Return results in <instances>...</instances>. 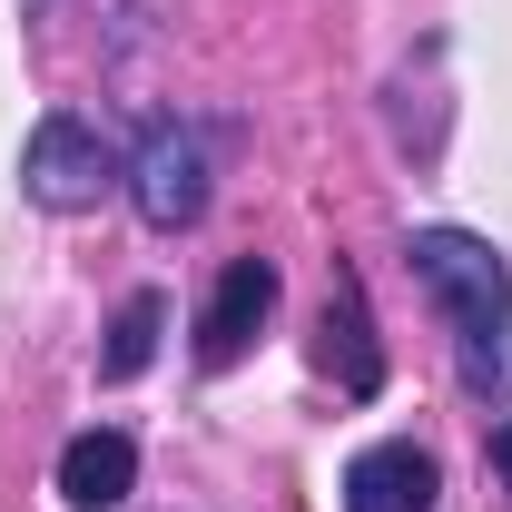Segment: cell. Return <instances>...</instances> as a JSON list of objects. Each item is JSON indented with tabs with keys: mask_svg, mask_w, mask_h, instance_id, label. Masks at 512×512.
I'll return each mask as SVG.
<instances>
[{
	"mask_svg": "<svg viewBox=\"0 0 512 512\" xmlns=\"http://www.w3.org/2000/svg\"><path fill=\"white\" fill-rule=\"evenodd\" d=\"M316 365L345 384V394H375V384H384V345H375V316H365V276H355V266H335V286H325Z\"/></svg>",
	"mask_w": 512,
	"mask_h": 512,
	"instance_id": "5b68a950",
	"label": "cell"
},
{
	"mask_svg": "<svg viewBox=\"0 0 512 512\" xmlns=\"http://www.w3.org/2000/svg\"><path fill=\"white\" fill-rule=\"evenodd\" d=\"M493 483L512 493V424H493Z\"/></svg>",
	"mask_w": 512,
	"mask_h": 512,
	"instance_id": "9c48e42d",
	"label": "cell"
},
{
	"mask_svg": "<svg viewBox=\"0 0 512 512\" xmlns=\"http://www.w3.org/2000/svg\"><path fill=\"white\" fill-rule=\"evenodd\" d=\"M128 493H138V444L119 424H89V434L60 444V503L69 512H119Z\"/></svg>",
	"mask_w": 512,
	"mask_h": 512,
	"instance_id": "52a82bcc",
	"label": "cell"
},
{
	"mask_svg": "<svg viewBox=\"0 0 512 512\" xmlns=\"http://www.w3.org/2000/svg\"><path fill=\"white\" fill-rule=\"evenodd\" d=\"M128 207L158 227V237H178V227H197L207 217V148H197V128L178 119H148L138 128V148H128Z\"/></svg>",
	"mask_w": 512,
	"mask_h": 512,
	"instance_id": "3957f363",
	"label": "cell"
},
{
	"mask_svg": "<svg viewBox=\"0 0 512 512\" xmlns=\"http://www.w3.org/2000/svg\"><path fill=\"white\" fill-rule=\"evenodd\" d=\"M414 286L444 306L453 345H463V384L473 394H512V266L493 237L473 227H414Z\"/></svg>",
	"mask_w": 512,
	"mask_h": 512,
	"instance_id": "6da1fadb",
	"label": "cell"
},
{
	"mask_svg": "<svg viewBox=\"0 0 512 512\" xmlns=\"http://www.w3.org/2000/svg\"><path fill=\"white\" fill-rule=\"evenodd\" d=\"M266 316H276V266H266V256H237V266L217 276L207 316H197V365H237Z\"/></svg>",
	"mask_w": 512,
	"mask_h": 512,
	"instance_id": "8992f818",
	"label": "cell"
},
{
	"mask_svg": "<svg viewBox=\"0 0 512 512\" xmlns=\"http://www.w3.org/2000/svg\"><path fill=\"white\" fill-rule=\"evenodd\" d=\"M119 178H128V158L79 119V109H50V119L30 128V148H20V197H30V207H50V217L99 207Z\"/></svg>",
	"mask_w": 512,
	"mask_h": 512,
	"instance_id": "7a4b0ae2",
	"label": "cell"
},
{
	"mask_svg": "<svg viewBox=\"0 0 512 512\" xmlns=\"http://www.w3.org/2000/svg\"><path fill=\"white\" fill-rule=\"evenodd\" d=\"M158 335H168V296L158 286H138L119 316H109V345H99V384H138L158 365Z\"/></svg>",
	"mask_w": 512,
	"mask_h": 512,
	"instance_id": "ba28073f",
	"label": "cell"
},
{
	"mask_svg": "<svg viewBox=\"0 0 512 512\" xmlns=\"http://www.w3.org/2000/svg\"><path fill=\"white\" fill-rule=\"evenodd\" d=\"M444 503V463L424 444H365L355 463H345V512H434Z\"/></svg>",
	"mask_w": 512,
	"mask_h": 512,
	"instance_id": "277c9868",
	"label": "cell"
}]
</instances>
